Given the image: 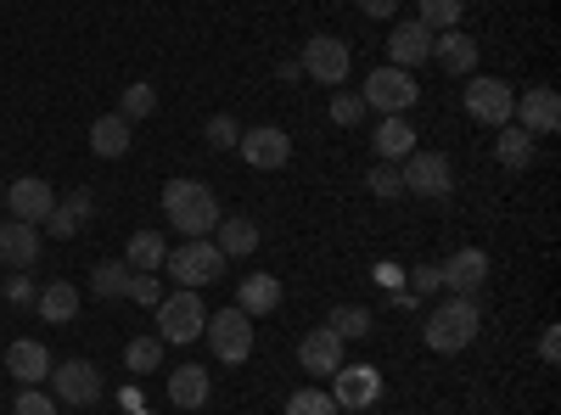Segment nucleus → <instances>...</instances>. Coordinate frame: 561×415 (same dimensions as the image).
Wrapping results in <instances>:
<instances>
[{
	"label": "nucleus",
	"mask_w": 561,
	"mask_h": 415,
	"mask_svg": "<svg viewBox=\"0 0 561 415\" xmlns=\"http://www.w3.org/2000/svg\"><path fill=\"white\" fill-rule=\"evenodd\" d=\"M169 404L174 410H203L208 404V371L203 365H180V371L169 377Z\"/></svg>",
	"instance_id": "obj_25"
},
{
	"label": "nucleus",
	"mask_w": 561,
	"mask_h": 415,
	"mask_svg": "<svg viewBox=\"0 0 561 415\" xmlns=\"http://www.w3.org/2000/svg\"><path fill=\"white\" fill-rule=\"evenodd\" d=\"M343 343H359L365 332H370V309L365 303H343V309H332V320H325Z\"/></svg>",
	"instance_id": "obj_33"
},
{
	"label": "nucleus",
	"mask_w": 561,
	"mask_h": 415,
	"mask_svg": "<svg viewBox=\"0 0 561 415\" xmlns=\"http://www.w3.org/2000/svg\"><path fill=\"white\" fill-rule=\"evenodd\" d=\"M433 57H438L444 73H466V79H472L478 73V39L466 28H444V34H433Z\"/></svg>",
	"instance_id": "obj_20"
},
{
	"label": "nucleus",
	"mask_w": 561,
	"mask_h": 415,
	"mask_svg": "<svg viewBox=\"0 0 561 415\" xmlns=\"http://www.w3.org/2000/svg\"><path fill=\"white\" fill-rule=\"evenodd\" d=\"M332 388H337L332 393L337 410H370V404L382 399V371H377V365H337Z\"/></svg>",
	"instance_id": "obj_14"
},
{
	"label": "nucleus",
	"mask_w": 561,
	"mask_h": 415,
	"mask_svg": "<svg viewBox=\"0 0 561 415\" xmlns=\"http://www.w3.org/2000/svg\"><path fill=\"white\" fill-rule=\"evenodd\" d=\"M152 113H158V90H152V84H124L118 118H124V124H140V118H152Z\"/></svg>",
	"instance_id": "obj_32"
},
{
	"label": "nucleus",
	"mask_w": 561,
	"mask_h": 415,
	"mask_svg": "<svg viewBox=\"0 0 561 415\" xmlns=\"http://www.w3.org/2000/svg\"><path fill=\"white\" fill-rule=\"evenodd\" d=\"M478 332H483V309H478V298H449V303H438L433 314H427V348L433 354H460V348H472L478 343Z\"/></svg>",
	"instance_id": "obj_2"
},
{
	"label": "nucleus",
	"mask_w": 561,
	"mask_h": 415,
	"mask_svg": "<svg viewBox=\"0 0 561 415\" xmlns=\"http://www.w3.org/2000/svg\"><path fill=\"white\" fill-rule=\"evenodd\" d=\"M343 348H348V343H343L332 326H314V332L298 337V365H304L309 377H332L337 365H343Z\"/></svg>",
	"instance_id": "obj_18"
},
{
	"label": "nucleus",
	"mask_w": 561,
	"mask_h": 415,
	"mask_svg": "<svg viewBox=\"0 0 561 415\" xmlns=\"http://www.w3.org/2000/svg\"><path fill=\"white\" fill-rule=\"evenodd\" d=\"M163 214H169V224L180 230V237L192 242V237H208V230L219 224V197L203 186V180H169Z\"/></svg>",
	"instance_id": "obj_1"
},
{
	"label": "nucleus",
	"mask_w": 561,
	"mask_h": 415,
	"mask_svg": "<svg viewBox=\"0 0 561 415\" xmlns=\"http://www.w3.org/2000/svg\"><path fill=\"white\" fill-rule=\"evenodd\" d=\"M494 158L505 163V169H528L539 152H534V135L528 129H517V124H505L500 135H494Z\"/></svg>",
	"instance_id": "obj_29"
},
{
	"label": "nucleus",
	"mask_w": 561,
	"mask_h": 415,
	"mask_svg": "<svg viewBox=\"0 0 561 415\" xmlns=\"http://www.w3.org/2000/svg\"><path fill=\"white\" fill-rule=\"evenodd\" d=\"M7 303L34 309V281H28V275H12V281H7Z\"/></svg>",
	"instance_id": "obj_42"
},
{
	"label": "nucleus",
	"mask_w": 561,
	"mask_h": 415,
	"mask_svg": "<svg viewBox=\"0 0 561 415\" xmlns=\"http://www.w3.org/2000/svg\"><path fill=\"white\" fill-rule=\"evenodd\" d=\"M163 258H169V242L158 237V230H135L129 247H124V264H129L135 275H158Z\"/></svg>",
	"instance_id": "obj_24"
},
{
	"label": "nucleus",
	"mask_w": 561,
	"mask_h": 415,
	"mask_svg": "<svg viewBox=\"0 0 561 415\" xmlns=\"http://www.w3.org/2000/svg\"><path fill=\"white\" fill-rule=\"evenodd\" d=\"M365 107H377L382 118H393V113H410L415 102H421V84H415V73H404V68H377V73H365Z\"/></svg>",
	"instance_id": "obj_5"
},
{
	"label": "nucleus",
	"mask_w": 561,
	"mask_h": 415,
	"mask_svg": "<svg viewBox=\"0 0 561 415\" xmlns=\"http://www.w3.org/2000/svg\"><path fill=\"white\" fill-rule=\"evenodd\" d=\"M124 287H129V264L124 258H102L96 269H90V292L96 298H124Z\"/></svg>",
	"instance_id": "obj_31"
},
{
	"label": "nucleus",
	"mask_w": 561,
	"mask_h": 415,
	"mask_svg": "<svg viewBox=\"0 0 561 415\" xmlns=\"http://www.w3.org/2000/svg\"><path fill=\"white\" fill-rule=\"evenodd\" d=\"M225 253L208 242V237H192V242H180V247H169V258H163V269H169V281L174 287H192V292H203L208 281H219L225 275Z\"/></svg>",
	"instance_id": "obj_3"
},
{
	"label": "nucleus",
	"mask_w": 561,
	"mask_h": 415,
	"mask_svg": "<svg viewBox=\"0 0 561 415\" xmlns=\"http://www.w3.org/2000/svg\"><path fill=\"white\" fill-rule=\"evenodd\" d=\"M237 152H242V163H253V169H287L293 163V135L287 129H275V124H259V129H242V141H237Z\"/></svg>",
	"instance_id": "obj_13"
},
{
	"label": "nucleus",
	"mask_w": 561,
	"mask_h": 415,
	"mask_svg": "<svg viewBox=\"0 0 561 415\" xmlns=\"http://www.w3.org/2000/svg\"><path fill=\"white\" fill-rule=\"evenodd\" d=\"M203 337L214 343V359L242 365V359L253 354V320H248L242 309H214L208 326H203Z\"/></svg>",
	"instance_id": "obj_7"
},
{
	"label": "nucleus",
	"mask_w": 561,
	"mask_h": 415,
	"mask_svg": "<svg viewBox=\"0 0 561 415\" xmlns=\"http://www.w3.org/2000/svg\"><path fill=\"white\" fill-rule=\"evenodd\" d=\"M203 135H208V147H237V141H242V124L230 118V113H214V118L203 124Z\"/></svg>",
	"instance_id": "obj_39"
},
{
	"label": "nucleus",
	"mask_w": 561,
	"mask_h": 415,
	"mask_svg": "<svg viewBox=\"0 0 561 415\" xmlns=\"http://www.w3.org/2000/svg\"><path fill=\"white\" fill-rule=\"evenodd\" d=\"M57 388V399L62 404H73V410H90L102 399V371L90 359H62V365H51V377H45Z\"/></svg>",
	"instance_id": "obj_10"
},
{
	"label": "nucleus",
	"mask_w": 561,
	"mask_h": 415,
	"mask_svg": "<svg viewBox=\"0 0 561 415\" xmlns=\"http://www.w3.org/2000/svg\"><path fill=\"white\" fill-rule=\"evenodd\" d=\"M370 152H377V163H404V158L415 152V124H410L404 113L382 118L377 135H370Z\"/></svg>",
	"instance_id": "obj_21"
},
{
	"label": "nucleus",
	"mask_w": 561,
	"mask_h": 415,
	"mask_svg": "<svg viewBox=\"0 0 561 415\" xmlns=\"http://www.w3.org/2000/svg\"><path fill=\"white\" fill-rule=\"evenodd\" d=\"M365 186H370V197H404V174H399V163H377L365 174Z\"/></svg>",
	"instance_id": "obj_36"
},
{
	"label": "nucleus",
	"mask_w": 561,
	"mask_h": 415,
	"mask_svg": "<svg viewBox=\"0 0 561 415\" xmlns=\"http://www.w3.org/2000/svg\"><path fill=\"white\" fill-rule=\"evenodd\" d=\"M124 365L135 377H152L158 365H163V337H129L124 343Z\"/></svg>",
	"instance_id": "obj_30"
},
{
	"label": "nucleus",
	"mask_w": 561,
	"mask_h": 415,
	"mask_svg": "<svg viewBox=\"0 0 561 415\" xmlns=\"http://www.w3.org/2000/svg\"><path fill=\"white\" fill-rule=\"evenodd\" d=\"M124 298H129V303H140V309H158V303H163V281H158V275H135V269H129Z\"/></svg>",
	"instance_id": "obj_37"
},
{
	"label": "nucleus",
	"mask_w": 561,
	"mask_h": 415,
	"mask_svg": "<svg viewBox=\"0 0 561 415\" xmlns=\"http://www.w3.org/2000/svg\"><path fill=\"white\" fill-rule=\"evenodd\" d=\"M12 415H57V404L45 399L39 388H23V393H18V404H12Z\"/></svg>",
	"instance_id": "obj_41"
},
{
	"label": "nucleus",
	"mask_w": 561,
	"mask_h": 415,
	"mask_svg": "<svg viewBox=\"0 0 561 415\" xmlns=\"http://www.w3.org/2000/svg\"><path fill=\"white\" fill-rule=\"evenodd\" d=\"M298 68L309 79H320V84L343 90L348 84V68H354V51H348V39H337V34H314V39H304V62Z\"/></svg>",
	"instance_id": "obj_6"
},
{
	"label": "nucleus",
	"mask_w": 561,
	"mask_h": 415,
	"mask_svg": "<svg viewBox=\"0 0 561 415\" xmlns=\"http://www.w3.org/2000/svg\"><path fill=\"white\" fill-rule=\"evenodd\" d=\"M388 62L393 68H421V62H433V28L421 23V18H393V34H388Z\"/></svg>",
	"instance_id": "obj_15"
},
{
	"label": "nucleus",
	"mask_w": 561,
	"mask_h": 415,
	"mask_svg": "<svg viewBox=\"0 0 561 415\" xmlns=\"http://www.w3.org/2000/svg\"><path fill=\"white\" fill-rule=\"evenodd\" d=\"M84 219H90V192H73V197H57V208L45 214L39 230H51V237H73Z\"/></svg>",
	"instance_id": "obj_28"
},
{
	"label": "nucleus",
	"mask_w": 561,
	"mask_h": 415,
	"mask_svg": "<svg viewBox=\"0 0 561 415\" xmlns=\"http://www.w3.org/2000/svg\"><path fill=\"white\" fill-rule=\"evenodd\" d=\"M214 247H219L225 258H248V253H259V224L242 219V214H219V224H214Z\"/></svg>",
	"instance_id": "obj_22"
},
{
	"label": "nucleus",
	"mask_w": 561,
	"mask_h": 415,
	"mask_svg": "<svg viewBox=\"0 0 561 415\" xmlns=\"http://www.w3.org/2000/svg\"><path fill=\"white\" fill-rule=\"evenodd\" d=\"M438 281H444L449 298H478L483 281H489V253H483V247H460V253H449V258L438 264Z\"/></svg>",
	"instance_id": "obj_12"
},
{
	"label": "nucleus",
	"mask_w": 561,
	"mask_h": 415,
	"mask_svg": "<svg viewBox=\"0 0 561 415\" xmlns=\"http://www.w3.org/2000/svg\"><path fill=\"white\" fill-rule=\"evenodd\" d=\"M45 242H39V224H23V219H7L0 224V264H7L12 275H28L39 264Z\"/></svg>",
	"instance_id": "obj_16"
},
{
	"label": "nucleus",
	"mask_w": 561,
	"mask_h": 415,
	"mask_svg": "<svg viewBox=\"0 0 561 415\" xmlns=\"http://www.w3.org/2000/svg\"><path fill=\"white\" fill-rule=\"evenodd\" d=\"M34 309H39V320H51V326H68V320L79 314V287H68V281L39 287L34 292Z\"/></svg>",
	"instance_id": "obj_27"
},
{
	"label": "nucleus",
	"mask_w": 561,
	"mask_h": 415,
	"mask_svg": "<svg viewBox=\"0 0 561 415\" xmlns=\"http://www.w3.org/2000/svg\"><path fill=\"white\" fill-rule=\"evenodd\" d=\"M51 348H45V343H34V337H18L12 348H7V371L23 382V388H39L45 377H51Z\"/></svg>",
	"instance_id": "obj_19"
},
{
	"label": "nucleus",
	"mask_w": 561,
	"mask_h": 415,
	"mask_svg": "<svg viewBox=\"0 0 561 415\" xmlns=\"http://www.w3.org/2000/svg\"><path fill=\"white\" fill-rule=\"evenodd\" d=\"M438 287H444V281H438V264H415V269H410V298H415V303L433 298Z\"/></svg>",
	"instance_id": "obj_40"
},
{
	"label": "nucleus",
	"mask_w": 561,
	"mask_h": 415,
	"mask_svg": "<svg viewBox=\"0 0 561 415\" xmlns=\"http://www.w3.org/2000/svg\"><path fill=\"white\" fill-rule=\"evenodd\" d=\"M7 208H12V219H23V224H45V214L57 208V192L45 186L39 174H23V180H12V186H7Z\"/></svg>",
	"instance_id": "obj_17"
},
{
	"label": "nucleus",
	"mask_w": 561,
	"mask_h": 415,
	"mask_svg": "<svg viewBox=\"0 0 561 415\" xmlns=\"http://www.w3.org/2000/svg\"><path fill=\"white\" fill-rule=\"evenodd\" d=\"M539 354H545L550 365L561 359V332H556V326H545V332H539Z\"/></svg>",
	"instance_id": "obj_44"
},
{
	"label": "nucleus",
	"mask_w": 561,
	"mask_h": 415,
	"mask_svg": "<svg viewBox=\"0 0 561 415\" xmlns=\"http://www.w3.org/2000/svg\"><path fill=\"white\" fill-rule=\"evenodd\" d=\"M237 309L253 320V314H275L280 309V281L275 275H248V281L237 287Z\"/></svg>",
	"instance_id": "obj_26"
},
{
	"label": "nucleus",
	"mask_w": 561,
	"mask_h": 415,
	"mask_svg": "<svg viewBox=\"0 0 561 415\" xmlns=\"http://www.w3.org/2000/svg\"><path fill=\"white\" fill-rule=\"evenodd\" d=\"M354 7H359L365 18H377V23H393V18H399V0H354Z\"/></svg>",
	"instance_id": "obj_43"
},
{
	"label": "nucleus",
	"mask_w": 561,
	"mask_h": 415,
	"mask_svg": "<svg viewBox=\"0 0 561 415\" xmlns=\"http://www.w3.org/2000/svg\"><path fill=\"white\" fill-rule=\"evenodd\" d=\"M129 147H135V124H124L118 113L90 124V152H96V158H124Z\"/></svg>",
	"instance_id": "obj_23"
},
{
	"label": "nucleus",
	"mask_w": 561,
	"mask_h": 415,
	"mask_svg": "<svg viewBox=\"0 0 561 415\" xmlns=\"http://www.w3.org/2000/svg\"><path fill=\"white\" fill-rule=\"evenodd\" d=\"M511 102H517V90H511L505 79H483V73L466 79V113H472L478 124L505 129L511 124Z\"/></svg>",
	"instance_id": "obj_9"
},
{
	"label": "nucleus",
	"mask_w": 561,
	"mask_h": 415,
	"mask_svg": "<svg viewBox=\"0 0 561 415\" xmlns=\"http://www.w3.org/2000/svg\"><path fill=\"white\" fill-rule=\"evenodd\" d=\"M511 124H517V129H528L534 141H539V135H556V129H561V96H556L550 84H534V90H523V96L511 102Z\"/></svg>",
	"instance_id": "obj_11"
},
{
	"label": "nucleus",
	"mask_w": 561,
	"mask_h": 415,
	"mask_svg": "<svg viewBox=\"0 0 561 415\" xmlns=\"http://www.w3.org/2000/svg\"><path fill=\"white\" fill-rule=\"evenodd\" d=\"M287 415H337V404H332V393H320V388H298L287 399Z\"/></svg>",
	"instance_id": "obj_35"
},
{
	"label": "nucleus",
	"mask_w": 561,
	"mask_h": 415,
	"mask_svg": "<svg viewBox=\"0 0 561 415\" xmlns=\"http://www.w3.org/2000/svg\"><path fill=\"white\" fill-rule=\"evenodd\" d=\"M415 12H421V23H427L433 34H444V28H455L466 18V0H415Z\"/></svg>",
	"instance_id": "obj_34"
},
{
	"label": "nucleus",
	"mask_w": 561,
	"mask_h": 415,
	"mask_svg": "<svg viewBox=\"0 0 561 415\" xmlns=\"http://www.w3.org/2000/svg\"><path fill=\"white\" fill-rule=\"evenodd\" d=\"M152 314H158V337H163L169 348H174V343H197L203 326H208V303H203L192 287H174Z\"/></svg>",
	"instance_id": "obj_4"
},
{
	"label": "nucleus",
	"mask_w": 561,
	"mask_h": 415,
	"mask_svg": "<svg viewBox=\"0 0 561 415\" xmlns=\"http://www.w3.org/2000/svg\"><path fill=\"white\" fill-rule=\"evenodd\" d=\"M365 113H370V107H365V96H354V90H337V96H332V124H337V129H354Z\"/></svg>",
	"instance_id": "obj_38"
},
{
	"label": "nucleus",
	"mask_w": 561,
	"mask_h": 415,
	"mask_svg": "<svg viewBox=\"0 0 561 415\" xmlns=\"http://www.w3.org/2000/svg\"><path fill=\"white\" fill-rule=\"evenodd\" d=\"M399 174H404V192H415V197L444 203V197L455 192V163H449L444 152H410V158L399 163Z\"/></svg>",
	"instance_id": "obj_8"
}]
</instances>
